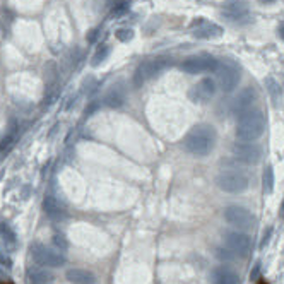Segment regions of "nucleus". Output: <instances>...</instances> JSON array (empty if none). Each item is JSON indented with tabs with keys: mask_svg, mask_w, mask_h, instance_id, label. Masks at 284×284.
<instances>
[{
	"mask_svg": "<svg viewBox=\"0 0 284 284\" xmlns=\"http://www.w3.org/2000/svg\"><path fill=\"white\" fill-rule=\"evenodd\" d=\"M216 94V82H214L210 77H204L202 80L194 86L188 91V98L194 101V103H206L209 101L212 96Z\"/></svg>",
	"mask_w": 284,
	"mask_h": 284,
	"instance_id": "nucleus-12",
	"label": "nucleus"
},
{
	"mask_svg": "<svg viewBox=\"0 0 284 284\" xmlns=\"http://www.w3.org/2000/svg\"><path fill=\"white\" fill-rule=\"evenodd\" d=\"M108 54H110V46L103 44V46H101L100 50L96 52V55L92 56V66H100V64L103 62V60L108 56Z\"/></svg>",
	"mask_w": 284,
	"mask_h": 284,
	"instance_id": "nucleus-22",
	"label": "nucleus"
},
{
	"mask_svg": "<svg viewBox=\"0 0 284 284\" xmlns=\"http://www.w3.org/2000/svg\"><path fill=\"white\" fill-rule=\"evenodd\" d=\"M190 30H192V34L198 40H214V38H219V36L224 33L219 24L210 22L204 18L196 19V21L190 24Z\"/></svg>",
	"mask_w": 284,
	"mask_h": 284,
	"instance_id": "nucleus-11",
	"label": "nucleus"
},
{
	"mask_svg": "<svg viewBox=\"0 0 284 284\" xmlns=\"http://www.w3.org/2000/svg\"><path fill=\"white\" fill-rule=\"evenodd\" d=\"M214 146H216V130H214V127L206 124L196 125L184 139L185 151L197 158L208 156L214 149Z\"/></svg>",
	"mask_w": 284,
	"mask_h": 284,
	"instance_id": "nucleus-1",
	"label": "nucleus"
},
{
	"mask_svg": "<svg viewBox=\"0 0 284 284\" xmlns=\"http://www.w3.org/2000/svg\"><path fill=\"white\" fill-rule=\"evenodd\" d=\"M0 284H10V282H0Z\"/></svg>",
	"mask_w": 284,
	"mask_h": 284,
	"instance_id": "nucleus-35",
	"label": "nucleus"
},
{
	"mask_svg": "<svg viewBox=\"0 0 284 284\" xmlns=\"http://www.w3.org/2000/svg\"><path fill=\"white\" fill-rule=\"evenodd\" d=\"M115 34H116V38H118L120 42H124V43L130 42V40L134 38V31L132 30H127V28H124V30H118Z\"/></svg>",
	"mask_w": 284,
	"mask_h": 284,
	"instance_id": "nucleus-24",
	"label": "nucleus"
},
{
	"mask_svg": "<svg viewBox=\"0 0 284 284\" xmlns=\"http://www.w3.org/2000/svg\"><path fill=\"white\" fill-rule=\"evenodd\" d=\"M104 103H106L108 106H113V108L120 106V104L124 103V94L120 92V89H116V88L112 89V91L106 94V98H104Z\"/></svg>",
	"mask_w": 284,
	"mask_h": 284,
	"instance_id": "nucleus-21",
	"label": "nucleus"
},
{
	"mask_svg": "<svg viewBox=\"0 0 284 284\" xmlns=\"http://www.w3.org/2000/svg\"><path fill=\"white\" fill-rule=\"evenodd\" d=\"M278 34H279V38L284 40V22H279V26H278Z\"/></svg>",
	"mask_w": 284,
	"mask_h": 284,
	"instance_id": "nucleus-29",
	"label": "nucleus"
},
{
	"mask_svg": "<svg viewBox=\"0 0 284 284\" xmlns=\"http://www.w3.org/2000/svg\"><path fill=\"white\" fill-rule=\"evenodd\" d=\"M224 219L230 226L238 230H252L255 226V216L246 208L230 206L224 209Z\"/></svg>",
	"mask_w": 284,
	"mask_h": 284,
	"instance_id": "nucleus-6",
	"label": "nucleus"
},
{
	"mask_svg": "<svg viewBox=\"0 0 284 284\" xmlns=\"http://www.w3.org/2000/svg\"><path fill=\"white\" fill-rule=\"evenodd\" d=\"M224 245L234 257H246L252 250L250 236L246 233H242V231H231V233H226Z\"/></svg>",
	"mask_w": 284,
	"mask_h": 284,
	"instance_id": "nucleus-8",
	"label": "nucleus"
},
{
	"mask_svg": "<svg viewBox=\"0 0 284 284\" xmlns=\"http://www.w3.org/2000/svg\"><path fill=\"white\" fill-rule=\"evenodd\" d=\"M209 284H240V274L228 266H218L209 272Z\"/></svg>",
	"mask_w": 284,
	"mask_h": 284,
	"instance_id": "nucleus-14",
	"label": "nucleus"
},
{
	"mask_svg": "<svg viewBox=\"0 0 284 284\" xmlns=\"http://www.w3.org/2000/svg\"><path fill=\"white\" fill-rule=\"evenodd\" d=\"M67 279L72 284H94L96 278L86 269H70L67 270Z\"/></svg>",
	"mask_w": 284,
	"mask_h": 284,
	"instance_id": "nucleus-17",
	"label": "nucleus"
},
{
	"mask_svg": "<svg viewBox=\"0 0 284 284\" xmlns=\"http://www.w3.org/2000/svg\"><path fill=\"white\" fill-rule=\"evenodd\" d=\"M264 82H266V88L269 89V92L270 94H272V98L274 100H278V96H279V86H278V82H276V80L272 79V77H267L266 80H264Z\"/></svg>",
	"mask_w": 284,
	"mask_h": 284,
	"instance_id": "nucleus-23",
	"label": "nucleus"
},
{
	"mask_svg": "<svg viewBox=\"0 0 284 284\" xmlns=\"http://www.w3.org/2000/svg\"><path fill=\"white\" fill-rule=\"evenodd\" d=\"M258 284H267L266 281H260V282H258Z\"/></svg>",
	"mask_w": 284,
	"mask_h": 284,
	"instance_id": "nucleus-34",
	"label": "nucleus"
},
{
	"mask_svg": "<svg viewBox=\"0 0 284 284\" xmlns=\"http://www.w3.org/2000/svg\"><path fill=\"white\" fill-rule=\"evenodd\" d=\"M269 236H270V230L267 231V234H264V240H262V243H260V246H262V248L267 245V242H269Z\"/></svg>",
	"mask_w": 284,
	"mask_h": 284,
	"instance_id": "nucleus-30",
	"label": "nucleus"
},
{
	"mask_svg": "<svg viewBox=\"0 0 284 284\" xmlns=\"http://www.w3.org/2000/svg\"><path fill=\"white\" fill-rule=\"evenodd\" d=\"M222 16L230 21H242L250 14V6L246 0H226L222 4Z\"/></svg>",
	"mask_w": 284,
	"mask_h": 284,
	"instance_id": "nucleus-13",
	"label": "nucleus"
},
{
	"mask_svg": "<svg viewBox=\"0 0 284 284\" xmlns=\"http://www.w3.org/2000/svg\"><path fill=\"white\" fill-rule=\"evenodd\" d=\"M219 60L210 55H194L184 60L180 68L186 74H202V72H216Z\"/></svg>",
	"mask_w": 284,
	"mask_h": 284,
	"instance_id": "nucleus-7",
	"label": "nucleus"
},
{
	"mask_svg": "<svg viewBox=\"0 0 284 284\" xmlns=\"http://www.w3.org/2000/svg\"><path fill=\"white\" fill-rule=\"evenodd\" d=\"M216 257L221 258V260H224V262H230V260H233V258H234V255L231 254L228 248H226V250L219 248V250H216Z\"/></svg>",
	"mask_w": 284,
	"mask_h": 284,
	"instance_id": "nucleus-26",
	"label": "nucleus"
},
{
	"mask_svg": "<svg viewBox=\"0 0 284 284\" xmlns=\"http://www.w3.org/2000/svg\"><path fill=\"white\" fill-rule=\"evenodd\" d=\"M43 209H44V214H46L52 221H60V219H64V216H66V209H64V206L52 196L44 197Z\"/></svg>",
	"mask_w": 284,
	"mask_h": 284,
	"instance_id": "nucleus-16",
	"label": "nucleus"
},
{
	"mask_svg": "<svg viewBox=\"0 0 284 284\" xmlns=\"http://www.w3.org/2000/svg\"><path fill=\"white\" fill-rule=\"evenodd\" d=\"M266 130V116L260 110H248L238 116L236 139L243 142H254Z\"/></svg>",
	"mask_w": 284,
	"mask_h": 284,
	"instance_id": "nucleus-2",
	"label": "nucleus"
},
{
	"mask_svg": "<svg viewBox=\"0 0 284 284\" xmlns=\"http://www.w3.org/2000/svg\"><path fill=\"white\" fill-rule=\"evenodd\" d=\"M216 185L226 194H242L248 188L250 180L243 172L231 170V172H221L216 176Z\"/></svg>",
	"mask_w": 284,
	"mask_h": 284,
	"instance_id": "nucleus-3",
	"label": "nucleus"
},
{
	"mask_svg": "<svg viewBox=\"0 0 284 284\" xmlns=\"http://www.w3.org/2000/svg\"><path fill=\"white\" fill-rule=\"evenodd\" d=\"M31 258L43 267H60L66 264V257H64L60 252H56L54 248H48V246L42 245V243H34L30 248Z\"/></svg>",
	"mask_w": 284,
	"mask_h": 284,
	"instance_id": "nucleus-4",
	"label": "nucleus"
},
{
	"mask_svg": "<svg viewBox=\"0 0 284 284\" xmlns=\"http://www.w3.org/2000/svg\"><path fill=\"white\" fill-rule=\"evenodd\" d=\"M260 2H264V4H270V2H274V0H260Z\"/></svg>",
	"mask_w": 284,
	"mask_h": 284,
	"instance_id": "nucleus-33",
	"label": "nucleus"
},
{
	"mask_svg": "<svg viewBox=\"0 0 284 284\" xmlns=\"http://www.w3.org/2000/svg\"><path fill=\"white\" fill-rule=\"evenodd\" d=\"M54 243H55V246H56V248H58L60 252L67 250V246H68L67 240L62 236V234H55V236H54Z\"/></svg>",
	"mask_w": 284,
	"mask_h": 284,
	"instance_id": "nucleus-25",
	"label": "nucleus"
},
{
	"mask_svg": "<svg viewBox=\"0 0 284 284\" xmlns=\"http://www.w3.org/2000/svg\"><path fill=\"white\" fill-rule=\"evenodd\" d=\"M0 264H4L6 267H10L12 266V260L9 257H7L6 254H2V250H0Z\"/></svg>",
	"mask_w": 284,
	"mask_h": 284,
	"instance_id": "nucleus-27",
	"label": "nucleus"
},
{
	"mask_svg": "<svg viewBox=\"0 0 284 284\" xmlns=\"http://www.w3.org/2000/svg\"><path fill=\"white\" fill-rule=\"evenodd\" d=\"M28 279H30L31 284H50L54 276L44 267H30L28 269Z\"/></svg>",
	"mask_w": 284,
	"mask_h": 284,
	"instance_id": "nucleus-18",
	"label": "nucleus"
},
{
	"mask_svg": "<svg viewBox=\"0 0 284 284\" xmlns=\"http://www.w3.org/2000/svg\"><path fill=\"white\" fill-rule=\"evenodd\" d=\"M0 242L4 243L7 250H14L18 246V240H16V233L12 228L6 222H0Z\"/></svg>",
	"mask_w": 284,
	"mask_h": 284,
	"instance_id": "nucleus-19",
	"label": "nucleus"
},
{
	"mask_svg": "<svg viewBox=\"0 0 284 284\" xmlns=\"http://www.w3.org/2000/svg\"><path fill=\"white\" fill-rule=\"evenodd\" d=\"M96 33H98V31H91V34H89V42H92V40L96 38Z\"/></svg>",
	"mask_w": 284,
	"mask_h": 284,
	"instance_id": "nucleus-31",
	"label": "nucleus"
},
{
	"mask_svg": "<svg viewBox=\"0 0 284 284\" xmlns=\"http://www.w3.org/2000/svg\"><path fill=\"white\" fill-rule=\"evenodd\" d=\"M172 64V58H163V56H158V58H151L142 62L139 67H137L136 74H134V84L136 86H142L146 80H149L151 77L156 74H160L161 70Z\"/></svg>",
	"mask_w": 284,
	"mask_h": 284,
	"instance_id": "nucleus-5",
	"label": "nucleus"
},
{
	"mask_svg": "<svg viewBox=\"0 0 284 284\" xmlns=\"http://www.w3.org/2000/svg\"><path fill=\"white\" fill-rule=\"evenodd\" d=\"M218 80L219 88L224 92H231L240 82V70L234 64L231 62H222L221 66H218Z\"/></svg>",
	"mask_w": 284,
	"mask_h": 284,
	"instance_id": "nucleus-10",
	"label": "nucleus"
},
{
	"mask_svg": "<svg viewBox=\"0 0 284 284\" xmlns=\"http://www.w3.org/2000/svg\"><path fill=\"white\" fill-rule=\"evenodd\" d=\"M262 185H264V192L272 194V190H274V170H272V166H267V168L264 170Z\"/></svg>",
	"mask_w": 284,
	"mask_h": 284,
	"instance_id": "nucleus-20",
	"label": "nucleus"
},
{
	"mask_svg": "<svg viewBox=\"0 0 284 284\" xmlns=\"http://www.w3.org/2000/svg\"><path fill=\"white\" fill-rule=\"evenodd\" d=\"M255 101H257V91L254 88H245L233 101V113L240 116L242 113L248 112Z\"/></svg>",
	"mask_w": 284,
	"mask_h": 284,
	"instance_id": "nucleus-15",
	"label": "nucleus"
},
{
	"mask_svg": "<svg viewBox=\"0 0 284 284\" xmlns=\"http://www.w3.org/2000/svg\"><path fill=\"white\" fill-rule=\"evenodd\" d=\"M231 152H233L234 160L242 161L245 164H257L258 161L262 160V148L254 142H236L231 148Z\"/></svg>",
	"mask_w": 284,
	"mask_h": 284,
	"instance_id": "nucleus-9",
	"label": "nucleus"
},
{
	"mask_svg": "<svg viewBox=\"0 0 284 284\" xmlns=\"http://www.w3.org/2000/svg\"><path fill=\"white\" fill-rule=\"evenodd\" d=\"M258 272H260V264H255V267H254V270L250 272V279H257L258 278Z\"/></svg>",
	"mask_w": 284,
	"mask_h": 284,
	"instance_id": "nucleus-28",
	"label": "nucleus"
},
{
	"mask_svg": "<svg viewBox=\"0 0 284 284\" xmlns=\"http://www.w3.org/2000/svg\"><path fill=\"white\" fill-rule=\"evenodd\" d=\"M281 216L284 218V202H282V206H281Z\"/></svg>",
	"mask_w": 284,
	"mask_h": 284,
	"instance_id": "nucleus-32",
	"label": "nucleus"
}]
</instances>
